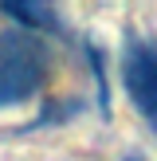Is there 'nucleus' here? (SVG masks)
I'll return each instance as SVG.
<instances>
[{
    "instance_id": "f257e3e1",
    "label": "nucleus",
    "mask_w": 157,
    "mask_h": 161,
    "mask_svg": "<svg viewBox=\"0 0 157 161\" xmlns=\"http://www.w3.org/2000/svg\"><path fill=\"white\" fill-rule=\"evenodd\" d=\"M47 79V47L31 31H0V106H20Z\"/></svg>"
},
{
    "instance_id": "f03ea898",
    "label": "nucleus",
    "mask_w": 157,
    "mask_h": 161,
    "mask_svg": "<svg viewBox=\"0 0 157 161\" xmlns=\"http://www.w3.org/2000/svg\"><path fill=\"white\" fill-rule=\"evenodd\" d=\"M122 83L138 114L157 130V43L141 36H126L122 51Z\"/></svg>"
},
{
    "instance_id": "7ed1b4c3",
    "label": "nucleus",
    "mask_w": 157,
    "mask_h": 161,
    "mask_svg": "<svg viewBox=\"0 0 157 161\" xmlns=\"http://www.w3.org/2000/svg\"><path fill=\"white\" fill-rule=\"evenodd\" d=\"M0 12L4 16H12V20H20L24 28H31V31H59L63 24H59V12H55L51 4H28V0H4L0 4Z\"/></svg>"
},
{
    "instance_id": "20e7f679",
    "label": "nucleus",
    "mask_w": 157,
    "mask_h": 161,
    "mask_svg": "<svg viewBox=\"0 0 157 161\" xmlns=\"http://www.w3.org/2000/svg\"><path fill=\"white\" fill-rule=\"evenodd\" d=\"M86 55H90L94 83H98V106H102V118H106V110H110V94H106V63H102V47H98V39H86Z\"/></svg>"
},
{
    "instance_id": "39448f33",
    "label": "nucleus",
    "mask_w": 157,
    "mask_h": 161,
    "mask_svg": "<svg viewBox=\"0 0 157 161\" xmlns=\"http://www.w3.org/2000/svg\"><path fill=\"white\" fill-rule=\"evenodd\" d=\"M130 161H138V157H130Z\"/></svg>"
}]
</instances>
